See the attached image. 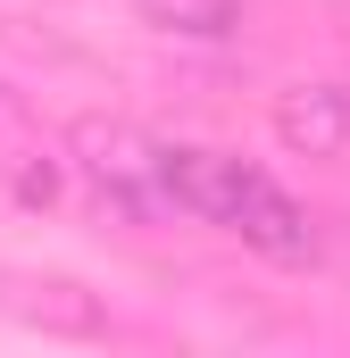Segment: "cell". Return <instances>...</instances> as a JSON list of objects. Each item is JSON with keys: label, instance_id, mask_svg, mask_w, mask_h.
Here are the masks:
<instances>
[{"label": "cell", "instance_id": "obj_4", "mask_svg": "<svg viewBox=\"0 0 350 358\" xmlns=\"http://www.w3.org/2000/svg\"><path fill=\"white\" fill-rule=\"evenodd\" d=\"M134 8H142V25H159V34H192V42H217V34L242 25V0H134Z\"/></svg>", "mask_w": 350, "mask_h": 358}, {"label": "cell", "instance_id": "obj_6", "mask_svg": "<svg viewBox=\"0 0 350 358\" xmlns=\"http://www.w3.org/2000/svg\"><path fill=\"white\" fill-rule=\"evenodd\" d=\"M17 200H25V208H50V200H59V167H50V159H25V167H17Z\"/></svg>", "mask_w": 350, "mask_h": 358}, {"label": "cell", "instance_id": "obj_2", "mask_svg": "<svg viewBox=\"0 0 350 358\" xmlns=\"http://www.w3.org/2000/svg\"><path fill=\"white\" fill-rule=\"evenodd\" d=\"M225 234H242V242H251V250H267V259H309V250H317L309 208H300L284 183H267L259 167H251V183H242V200H234Z\"/></svg>", "mask_w": 350, "mask_h": 358}, {"label": "cell", "instance_id": "obj_1", "mask_svg": "<svg viewBox=\"0 0 350 358\" xmlns=\"http://www.w3.org/2000/svg\"><path fill=\"white\" fill-rule=\"evenodd\" d=\"M76 167H84L92 200L117 217V225H159L175 200H167V150L142 142L125 117H84L76 125Z\"/></svg>", "mask_w": 350, "mask_h": 358}, {"label": "cell", "instance_id": "obj_3", "mask_svg": "<svg viewBox=\"0 0 350 358\" xmlns=\"http://www.w3.org/2000/svg\"><path fill=\"white\" fill-rule=\"evenodd\" d=\"M275 142L292 159H342L350 150V84H300L275 100Z\"/></svg>", "mask_w": 350, "mask_h": 358}, {"label": "cell", "instance_id": "obj_7", "mask_svg": "<svg viewBox=\"0 0 350 358\" xmlns=\"http://www.w3.org/2000/svg\"><path fill=\"white\" fill-rule=\"evenodd\" d=\"M25 125H34V117H25V92L0 84V150H17V142H25Z\"/></svg>", "mask_w": 350, "mask_h": 358}, {"label": "cell", "instance_id": "obj_5", "mask_svg": "<svg viewBox=\"0 0 350 358\" xmlns=\"http://www.w3.org/2000/svg\"><path fill=\"white\" fill-rule=\"evenodd\" d=\"M25 308H34L42 325H67V334H92V325H100V317H92V300H76V283H42Z\"/></svg>", "mask_w": 350, "mask_h": 358}]
</instances>
